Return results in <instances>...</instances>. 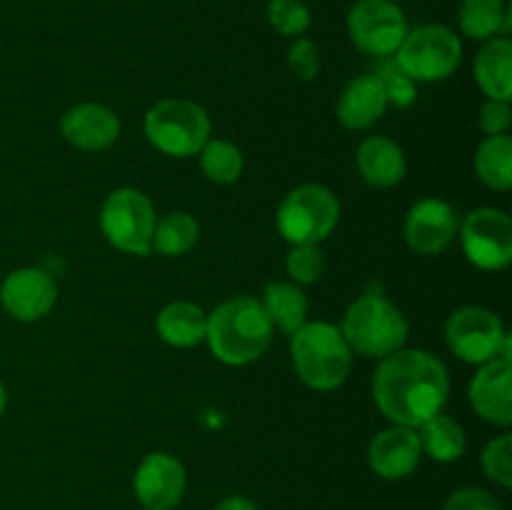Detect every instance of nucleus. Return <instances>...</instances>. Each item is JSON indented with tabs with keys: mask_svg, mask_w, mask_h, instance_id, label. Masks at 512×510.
I'll use <instances>...</instances> for the list:
<instances>
[{
	"mask_svg": "<svg viewBox=\"0 0 512 510\" xmlns=\"http://www.w3.org/2000/svg\"><path fill=\"white\" fill-rule=\"evenodd\" d=\"M450 395L448 368L428 350H398L380 363L373 378V398L380 413L395 425L420 428L443 413Z\"/></svg>",
	"mask_w": 512,
	"mask_h": 510,
	"instance_id": "1",
	"label": "nucleus"
},
{
	"mask_svg": "<svg viewBox=\"0 0 512 510\" xmlns=\"http://www.w3.org/2000/svg\"><path fill=\"white\" fill-rule=\"evenodd\" d=\"M205 340L220 363L248 365L268 350L273 340V323L265 315L260 300L238 295L220 303L208 315Z\"/></svg>",
	"mask_w": 512,
	"mask_h": 510,
	"instance_id": "2",
	"label": "nucleus"
},
{
	"mask_svg": "<svg viewBox=\"0 0 512 510\" xmlns=\"http://www.w3.org/2000/svg\"><path fill=\"white\" fill-rule=\"evenodd\" d=\"M290 355L295 373L308 388L335 390L348 380L353 368V350L333 323H305L290 335Z\"/></svg>",
	"mask_w": 512,
	"mask_h": 510,
	"instance_id": "3",
	"label": "nucleus"
},
{
	"mask_svg": "<svg viewBox=\"0 0 512 510\" xmlns=\"http://www.w3.org/2000/svg\"><path fill=\"white\" fill-rule=\"evenodd\" d=\"M340 333L350 350L365 358H388L403 350L408 340V320L383 295L365 293L345 313Z\"/></svg>",
	"mask_w": 512,
	"mask_h": 510,
	"instance_id": "4",
	"label": "nucleus"
},
{
	"mask_svg": "<svg viewBox=\"0 0 512 510\" xmlns=\"http://www.w3.org/2000/svg\"><path fill=\"white\" fill-rule=\"evenodd\" d=\"M340 220V203L323 185H300L280 203L275 225L290 245H318Z\"/></svg>",
	"mask_w": 512,
	"mask_h": 510,
	"instance_id": "5",
	"label": "nucleus"
},
{
	"mask_svg": "<svg viewBox=\"0 0 512 510\" xmlns=\"http://www.w3.org/2000/svg\"><path fill=\"white\" fill-rule=\"evenodd\" d=\"M145 138L165 155L190 158L210 140V118L198 103L163 100L145 115Z\"/></svg>",
	"mask_w": 512,
	"mask_h": 510,
	"instance_id": "6",
	"label": "nucleus"
},
{
	"mask_svg": "<svg viewBox=\"0 0 512 510\" xmlns=\"http://www.w3.org/2000/svg\"><path fill=\"white\" fill-rule=\"evenodd\" d=\"M393 58L415 83H438L458 70L463 43L445 25H423L408 30Z\"/></svg>",
	"mask_w": 512,
	"mask_h": 510,
	"instance_id": "7",
	"label": "nucleus"
},
{
	"mask_svg": "<svg viewBox=\"0 0 512 510\" xmlns=\"http://www.w3.org/2000/svg\"><path fill=\"white\" fill-rule=\"evenodd\" d=\"M158 215L148 195L135 188H120L105 198L100 210V228L113 248L130 255H148Z\"/></svg>",
	"mask_w": 512,
	"mask_h": 510,
	"instance_id": "8",
	"label": "nucleus"
},
{
	"mask_svg": "<svg viewBox=\"0 0 512 510\" xmlns=\"http://www.w3.org/2000/svg\"><path fill=\"white\" fill-rule=\"evenodd\" d=\"M445 340L463 363L485 365L495 358L510 360V335L505 333L503 320L493 310L478 305H465L450 315Z\"/></svg>",
	"mask_w": 512,
	"mask_h": 510,
	"instance_id": "9",
	"label": "nucleus"
},
{
	"mask_svg": "<svg viewBox=\"0 0 512 510\" xmlns=\"http://www.w3.org/2000/svg\"><path fill=\"white\" fill-rule=\"evenodd\" d=\"M408 30L405 13L393 0H358L348 13L350 40L373 58L395 55Z\"/></svg>",
	"mask_w": 512,
	"mask_h": 510,
	"instance_id": "10",
	"label": "nucleus"
},
{
	"mask_svg": "<svg viewBox=\"0 0 512 510\" xmlns=\"http://www.w3.org/2000/svg\"><path fill=\"white\" fill-rule=\"evenodd\" d=\"M465 258L480 270H503L512 260V223L503 210L478 208L460 228Z\"/></svg>",
	"mask_w": 512,
	"mask_h": 510,
	"instance_id": "11",
	"label": "nucleus"
},
{
	"mask_svg": "<svg viewBox=\"0 0 512 510\" xmlns=\"http://www.w3.org/2000/svg\"><path fill=\"white\" fill-rule=\"evenodd\" d=\"M188 488L185 465L170 453H148L140 460L133 490L145 510H175Z\"/></svg>",
	"mask_w": 512,
	"mask_h": 510,
	"instance_id": "12",
	"label": "nucleus"
},
{
	"mask_svg": "<svg viewBox=\"0 0 512 510\" xmlns=\"http://www.w3.org/2000/svg\"><path fill=\"white\" fill-rule=\"evenodd\" d=\"M58 300L53 278L40 268L13 270L0 285V303L5 313L23 323L45 318Z\"/></svg>",
	"mask_w": 512,
	"mask_h": 510,
	"instance_id": "13",
	"label": "nucleus"
},
{
	"mask_svg": "<svg viewBox=\"0 0 512 510\" xmlns=\"http://www.w3.org/2000/svg\"><path fill=\"white\" fill-rule=\"evenodd\" d=\"M458 235L455 210L440 198H423L408 210L405 243L418 255H440Z\"/></svg>",
	"mask_w": 512,
	"mask_h": 510,
	"instance_id": "14",
	"label": "nucleus"
},
{
	"mask_svg": "<svg viewBox=\"0 0 512 510\" xmlns=\"http://www.w3.org/2000/svg\"><path fill=\"white\" fill-rule=\"evenodd\" d=\"M423 458V445L415 428L393 425L380 430L368 448V463L383 480H403L418 470Z\"/></svg>",
	"mask_w": 512,
	"mask_h": 510,
	"instance_id": "15",
	"label": "nucleus"
},
{
	"mask_svg": "<svg viewBox=\"0 0 512 510\" xmlns=\"http://www.w3.org/2000/svg\"><path fill=\"white\" fill-rule=\"evenodd\" d=\"M512 365L510 360L495 358L480 368L470 383V405L485 423L508 428L512 423Z\"/></svg>",
	"mask_w": 512,
	"mask_h": 510,
	"instance_id": "16",
	"label": "nucleus"
},
{
	"mask_svg": "<svg viewBox=\"0 0 512 510\" xmlns=\"http://www.w3.org/2000/svg\"><path fill=\"white\" fill-rule=\"evenodd\" d=\"M60 133L70 145L88 153L110 148L120 135V120L100 103H83L70 108L60 118Z\"/></svg>",
	"mask_w": 512,
	"mask_h": 510,
	"instance_id": "17",
	"label": "nucleus"
},
{
	"mask_svg": "<svg viewBox=\"0 0 512 510\" xmlns=\"http://www.w3.org/2000/svg\"><path fill=\"white\" fill-rule=\"evenodd\" d=\"M388 95L373 73L350 80L338 100V120L348 130H368L383 118Z\"/></svg>",
	"mask_w": 512,
	"mask_h": 510,
	"instance_id": "18",
	"label": "nucleus"
},
{
	"mask_svg": "<svg viewBox=\"0 0 512 510\" xmlns=\"http://www.w3.org/2000/svg\"><path fill=\"white\" fill-rule=\"evenodd\" d=\"M358 170L373 188H393L405 178V153L398 143L383 135H373L358 148Z\"/></svg>",
	"mask_w": 512,
	"mask_h": 510,
	"instance_id": "19",
	"label": "nucleus"
},
{
	"mask_svg": "<svg viewBox=\"0 0 512 510\" xmlns=\"http://www.w3.org/2000/svg\"><path fill=\"white\" fill-rule=\"evenodd\" d=\"M475 80L488 100L512 98V43L508 38H490L475 58Z\"/></svg>",
	"mask_w": 512,
	"mask_h": 510,
	"instance_id": "20",
	"label": "nucleus"
},
{
	"mask_svg": "<svg viewBox=\"0 0 512 510\" xmlns=\"http://www.w3.org/2000/svg\"><path fill=\"white\" fill-rule=\"evenodd\" d=\"M158 335L173 348H193L203 343L208 333V313L200 305L178 300V303L165 305L155 320Z\"/></svg>",
	"mask_w": 512,
	"mask_h": 510,
	"instance_id": "21",
	"label": "nucleus"
},
{
	"mask_svg": "<svg viewBox=\"0 0 512 510\" xmlns=\"http://www.w3.org/2000/svg\"><path fill=\"white\" fill-rule=\"evenodd\" d=\"M260 305H263L265 315L273 323V328H280L288 335H293L295 330H300L308 323V298L293 283L265 285Z\"/></svg>",
	"mask_w": 512,
	"mask_h": 510,
	"instance_id": "22",
	"label": "nucleus"
},
{
	"mask_svg": "<svg viewBox=\"0 0 512 510\" xmlns=\"http://www.w3.org/2000/svg\"><path fill=\"white\" fill-rule=\"evenodd\" d=\"M418 430L420 445H423V455L438 460V463H453V460L463 458L465 448H468V438L458 420L448 418V415L438 413L430 420H425Z\"/></svg>",
	"mask_w": 512,
	"mask_h": 510,
	"instance_id": "23",
	"label": "nucleus"
},
{
	"mask_svg": "<svg viewBox=\"0 0 512 510\" xmlns=\"http://www.w3.org/2000/svg\"><path fill=\"white\" fill-rule=\"evenodd\" d=\"M460 30L473 40H490L510 30V8L505 0H463Z\"/></svg>",
	"mask_w": 512,
	"mask_h": 510,
	"instance_id": "24",
	"label": "nucleus"
},
{
	"mask_svg": "<svg viewBox=\"0 0 512 510\" xmlns=\"http://www.w3.org/2000/svg\"><path fill=\"white\" fill-rule=\"evenodd\" d=\"M478 178L493 190H508L512 185V140L510 135H490L475 155Z\"/></svg>",
	"mask_w": 512,
	"mask_h": 510,
	"instance_id": "25",
	"label": "nucleus"
},
{
	"mask_svg": "<svg viewBox=\"0 0 512 510\" xmlns=\"http://www.w3.org/2000/svg\"><path fill=\"white\" fill-rule=\"evenodd\" d=\"M200 235V225L193 215L188 213H168L155 223L153 233V250L168 258H178L185 255L188 250L195 248Z\"/></svg>",
	"mask_w": 512,
	"mask_h": 510,
	"instance_id": "26",
	"label": "nucleus"
},
{
	"mask_svg": "<svg viewBox=\"0 0 512 510\" xmlns=\"http://www.w3.org/2000/svg\"><path fill=\"white\" fill-rule=\"evenodd\" d=\"M198 155L205 178L213 183L230 185L243 175V153L238 145L228 143V140H208Z\"/></svg>",
	"mask_w": 512,
	"mask_h": 510,
	"instance_id": "27",
	"label": "nucleus"
},
{
	"mask_svg": "<svg viewBox=\"0 0 512 510\" xmlns=\"http://www.w3.org/2000/svg\"><path fill=\"white\" fill-rule=\"evenodd\" d=\"M373 75L383 83L385 95H388V103L398 105V108H408V105H413L415 98H418L415 80H410L408 75L403 73V68L395 63L393 55H388V58H378Z\"/></svg>",
	"mask_w": 512,
	"mask_h": 510,
	"instance_id": "28",
	"label": "nucleus"
},
{
	"mask_svg": "<svg viewBox=\"0 0 512 510\" xmlns=\"http://www.w3.org/2000/svg\"><path fill=\"white\" fill-rule=\"evenodd\" d=\"M268 23L285 38H298L310 28V10L303 0H270Z\"/></svg>",
	"mask_w": 512,
	"mask_h": 510,
	"instance_id": "29",
	"label": "nucleus"
},
{
	"mask_svg": "<svg viewBox=\"0 0 512 510\" xmlns=\"http://www.w3.org/2000/svg\"><path fill=\"white\" fill-rule=\"evenodd\" d=\"M483 473L488 475L493 483L500 488H510L512 485V435H500V438L490 440L483 450Z\"/></svg>",
	"mask_w": 512,
	"mask_h": 510,
	"instance_id": "30",
	"label": "nucleus"
},
{
	"mask_svg": "<svg viewBox=\"0 0 512 510\" xmlns=\"http://www.w3.org/2000/svg\"><path fill=\"white\" fill-rule=\"evenodd\" d=\"M285 268L295 283H315L325 270V258L318 245H293L285 258Z\"/></svg>",
	"mask_w": 512,
	"mask_h": 510,
	"instance_id": "31",
	"label": "nucleus"
},
{
	"mask_svg": "<svg viewBox=\"0 0 512 510\" xmlns=\"http://www.w3.org/2000/svg\"><path fill=\"white\" fill-rule=\"evenodd\" d=\"M288 68L293 70L295 78L315 80L320 73V53L318 45L308 38H298L288 50Z\"/></svg>",
	"mask_w": 512,
	"mask_h": 510,
	"instance_id": "32",
	"label": "nucleus"
},
{
	"mask_svg": "<svg viewBox=\"0 0 512 510\" xmlns=\"http://www.w3.org/2000/svg\"><path fill=\"white\" fill-rule=\"evenodd\" d=\"M443 510H500V503L483 488H460L445 500Z\"/></svg>",
	"mask_w": 512,
	"mask_h": 510,
	"instance_id": "33",
	"label": "nucleus"
},
{
	"mask_svg": "<svg viewBox=\"0 0 512 510\" xmlns=\"http://www.w3.org/2000/svg\"><path fill=\"white\" fill-rule=\"evenodd\" d=\"M510 103L508 100H488V103L480 108V128L490 135H505L510 128Z\"/></svg>",
	"mask_w": 512,
	"mask_h": 510,
	"instance_id": "34",
	"label": "nucleus"
},
{
	"mask_svg": "<svg viewBox=\"0 0 512 510\" xmlns=\"http://www.w3.org/2000/svg\"><path fill=\"white\" fill-rule=\"evenodd\" d=\"M213 510H258V505L250 498H243V495H230V498L220 500Z\"/></svg>",
	"mask_w": 512,
	"mask_h": 510,
	"instance_id": "35",
	"label": "nucleus"
},
{
	"mask_svg": "<svg viewBox=\"0 0 512 510\" xmlns=\"http://www.w3.org/2000/svg\"><path fill=\"white\" fill-rule=\"evenodd\" d=\"M5 405H8V393H5V385L3 380H0V415L5 413Z\"/></svg>",
	"mask_w": 512,
	"mask_h": 510,
	"instance_id": "36",
	"label": "nucleus"
}]
</instances>
